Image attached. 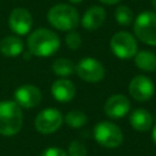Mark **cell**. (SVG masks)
Instances as JSON below:
<instances>
[{
  "label": "cell",
  "instance_id": "obj_3",
  "mask_svg": "<svg viewBox=\"0 0 156 156\" xmlns=\"http://www.w3.org/2000/svg\"><path fill=\"white\" fill-rule=\"evenodd\" d=\"M48 21L49 23L58 30L69 32L77 28L79 24V15L78 11L67 4H57L52 6L48 11Z\"/></svg>",
  "mask_w": 156,
  "mask_h": 156
},
{
  "label": "cell",
  "instance_id": "obj_11",
  "mask_svg": "<svg viewBox=\"0 0 156 156\" xmlns=\"http://www.w3.org/2000/svg\"><path fill=\"white\" fill-rule=\"evenodd\" d=\"M9 27L18 35L28 34L33 27V17L30 12L24 7L13 9L9 16Z\"/></svg>",
  "mask_w": 156,
  "mask_h": 156
},
{
  "label": "cell",
  "instance_id": "obj_22",
  "mask_svg": "<svg viewBox=\"0 0 156 156\" xmlns=\"http://www.w3.org/2000/svg\"><path fill=\"white\" fill-rule=\"evenodd\" d=\"M68 156H87V147L85 145L79 140L71 141L67 151Z\"/></svg>",
  "mask_w": 156,
  "mask_h": 156
},
{
  "label": "cell",
  "instance_id": "obj_9",
  "mask_svg": "<svg viewBox=\"0 0 156 156\" xmlns=\"http://www.w3.org/2000/svg\"><path fill=\"white\" fill-rule=\"evenodd\" d=\"M128 91L134 100L144 102L152 98L155 93V84L149 77L138 74L130 79L128 84Z\"/></svg>",
  "mask_w": 156,
  "mask_h": 156
},
{
  "label": "cell",
  "instance_id": "obj_23",
  "mask_svg": "<svg viewBox=\"0 0 156 156\" xmlns=\"http://www.w3.org/2000/svg\"><path fill=\"white\" fill-rule=\"evenodd\" d=\"M40 156H68V155L65 150H62L60 147H56V146H51V147H48V149L43 150Z\"/></svg>",
  "mask_w": 156,
  "mask_h": 156
},
{
  "label": "cell",
  "instance_id": "obj_6",
  "mask_svg": "<svg viewBox=\"0 0 156 156\" xmlns=\"http://www.w3.org/2000/svg\"><path fill=\"white\" fill-rule=\"evenodd\" d=\"M110 48L113 55L121 60H128L135 56L138 52V43L134 35L128 32L121 30L112 35L110 40Z\"/></svg>",
  "mask_w": 156,
  "mask_h": 156
},
{
  "label": "cell",
  "instance_id": "obj_27",
  "mask_svg": "<svg viewBox=\"0 0 156 156\" xmlns=\"http://www.w3.org/2000/svg\"><path fill=\"white\" fill-rule=\"evenodd\" d=\"M151 4H152V6H154V9L156 10V0H151Z\"/></svg>",
  "mask_w": 156,
  "mask_h": 156
},
{
  "label": "cell",
  "instance_id": "obj_4",
  "mask_svg": "<svg viewBox=\"0 0 156 156\" xmlns=\"http://www.w3.org/2000/svg\"><path fill=\"white\" fill-rule=\"evenodd\" d=\"M135 37L146 45L156 46V13L144 11L136 16L133 23Z\"/></svg>",
  "mask_w": 156,
  "mask_h": 156
},
{
  "label": "cell",
  "instance_id": "obj_21",
  "mask_svg": "<svg viewBox=\"0 0 156 156\" xmlns=\"http://www.w3.org/2000/svg\"><path fill=\"white\" fill-rule=\"evenodd\" d=\"M66 45L71 49V50H78L82 45V37L78 32L76 30H69L65 38Z\"/></svg>",
  "mask_w": 156,
  "mask_h": 156
},
{
  "label": "cell",
  "instance_id": "obj_24",
  "mask_svg": "<svg viewBox=\"0 0 156 156\" xmlns=\"http://www.w3.org/2000/svg\"><path fill=\"white\" fill-rule=\"evenodd\" d=\"M99 1L102 4H106V5H115V4L119 2L121 0H99Z\"/></svg>",
  "mask_w": 156,
  "mask_h": 156
},
{
  "label": "cell",
  "instance_id": "obj_2",
  "mask_svg": "<svg viewBox=\"0 0 156 156\" xmlns=\"http://www.w3.org/2000/svg\"><path fill=\"white\" fill-rule=\"evenodd\" d=\"M22 124V108L12 100L0 101V134L12 136L21 130Z\"/></svg>",
  "mask_w": 156,
  "mask_h": 156
},
{
  "label": "cell",
  "instance_id": "obj_5",
  "mask_svg": "<svg viewBox=\"0 0 156 156\" xmlns=\"http://www.w3.org/2000/svg\"><path fill=\"white\" fill-rule=\"evenodd\" d=\"M94 138L96 143L104 147H118L123 141L121 128L108 121H101L94 127Z\"/></svg>",
  "mask_w": 156,
  "mask_h": 156
},
{
  "label": "cell",
  "instance_id": "obj_25",
  "mask_svg": "<svg viewBox=\"0 0 156 156\" xmlns=\"http://www.w3.org/2000/svg\"><path fill=\"white\" fill-rule=\"evenodd\" d=\"M152 140H154V143L156 144V124H155L154 128H152Z\"/></svg>",
  "mask_w": 156,
  "mask_h": 156
},
{
  "label": "cell",
  "instance_id": "obj_17",
  "mask_svg": "<svg viewBox=\"0 0 156 156\" xmlns=\"http://www.w3.org/2000/svg\"><path fill=\"white\" fill-rule=\"evenodd\" d=\"M135 66L145 72L156 71V55L147 50H140L134 56Z\"/></svg>",
  "mask_w": 156,
  "mask_h": 156
},
{
  "label": "cell",
  "instance_id": "obj_7",
  "mask_svg": "<svg viewBox=\"0 0 156 156\" xmlns=\"http://www.w3.org/2000/svg\"><path fill=\"white\" fill-rule=\"evenodd\" d=\"M76 73L84 82L98 83L105 77V67L94 57H84L76 65Z\"/></svg>",
  "mask_w": 156,
  "mask_h": 156
},
{
  "label": "cell",
  "instance_id": "obj_15",
  "mask_svg": "<svg viewBox=\"0 0 156 156\" xmlns=\"http://www.w3.org/2000/svg\"><path fill=\"white\" fill-rule=\"evenodd\" d=\"M130 126L139 132H146L152 127V116L145 108H135L129 115Z\"/></svg>",
  "mask_w": 156,
  "mask_h": 156
},
{
  "label": "cell",
  "instance_id": "obj_12",
  "mask_svg": "<svg viewBox=\"0 0 156 156\" xmlns=\"http://www.w3.org/2000/svg\"><path fill=\"white\" fill-rule=\"evenodd\" d=\"M129 110H130V101L123 94L111 95L104 105V111L106 116L113 119L124 117L129 112Z\"/></svg>",
  "mask_w": 156,
  "mask_h": 156
},
{
  "label": "cell",
  "instance_id": "obj_16",
  "mask_svg": "<svg viewBox=\"0 0 156 156\" xmlns=\"http://www.w3.org/2000/svg\"><path fill=\"white\" fill-rule=\"evenodd\" d=\"M23 51V41L20 37L7 35L0 41V52L7 57H16Z\"/></svg>",
  "mask_w": 156,
  "mask_h": 156
},
{
  "label": "cell",
  "instance_id": "obj_20",
  "mask_svg": "<svg viewBox=\"0 0 156 156\" xmlns=\"http://www.w3.org/2000/svg\"><path fill=\"white\" fill-rule=\"evenodd\" d=\"M115 18H116V22L119 24V26H129L134 18H133V11L126 6V5H121L116 9L115 11Z\"/></svg>",
  "mask_w": 156,
  "mask_h": 156
},
{
  "label": "cell",
  "instance_id": "obj_1",
  "mask_svg": "<svg viewBox=\"0 0 156 156\" xmlns=\"http://www.w3.org/2000/svg\"><path fill=\"white\" fill-rule=\"evenodd\" d=\"M28 51L38 57H49L60 48L58 35L48 28H38L33 30L27 39Z\"/></svg>",
  "mask_w": 156,
  "mask_h": 156
},
{
  "label": "cell",
  "instance_id": "obj_19",
  "mask_svg": "<svg viewBox=\"0 0 156 156\" xmlns=\"http://www.w3.org/2000/svg\"><path fill=\"white\" fill-rule=\"evenodd\" d=\"M65 122L68 127L71 128H80L88 122V117L84 112L79 110H72L66 113L65 116Z\"/></svg>",
  "mask_w": 156,
  "mask_h": 156
},
{
  "label": "cell",
  "instance_id": "obj_26",
  "mask_svg": "<svg viewBox=\"0 0 156 156\" xmlns=\"http://www.w3.org/2000/svg\"><path fill=\"white\" fill-rule=\"evenodd\" d=\"M69 2H72V4H79L82 0H68Z\"/></svg>",
  "mask_w": 156,
  "mask_h": 156
},
{
  "label": "cell",
  "instance_id": "obj_10",
  "mask_svg": "<svg viewBox=\"0 0 156 156\" xmlns=\"http://www.w3.org/2000/svg\"><path fill=\"white\" fill-rule=\"evenodd\" d=\"M13 101L21 108H33L41 101V93L38 87L33 84H23L13 93Z\"/></svg>",
  "mask_w": 156,
  "mask_h": 156
},
{
  "label": "cell",
  "instance_id": "obj_13",
  "mask_svg": "<svg viewBox=\"0 0 156 156\" xmlns=\"http://www.w3.org/2000/svg\"><path fill=\"white\" fill-rule=\"evenodd\" d=\"M105 20H106L105 9L99 5H93L84 12L80 20V24L87 30H96L104 24Z\"/></svg>",
  "mask_w": 156,
  "mask_h": 156
},
{
  "label": "cell",
  "instance_id": "obj_18",
  "mask_svg": "<svg viewBox=\"0 0 156 156\" xmlns=\"http://www.w3.org/2000/svg\"><path fill=\"white\" fill-rule=\"evenodd\" d=\"M51 69L56 76L63 78V77H68L73 72H76V65L69 58L61 57V58H57V60L54 61V63L51 66Z\"/></svg>",
  "mask_w": 156,
  "mask_h": 156
},
{
  "label": "cell",
  "instance_id": "obj_8",
  "mask_svg": "<svg viewBox=\"0 0 156 156\" xmlns=\"http://www.w3.org/2000/svg\"><path fill=\"white\" fill-rule=\"evenodd\" d=\"M63 117L62 113L54 107H48L41 110L34 121V127L40 134H51L55 133L62 124Z\"/></svg>",
  "mask_w": 156,
  "mask_h": 156
},
{
  "label": "cell",
  "instance_id": "obj_14",
  "mask_svg": "<svg viewBox=\"0 0 156 156\" xmlns=\"http://www.w3.org/2000/svg\"><path fill=\"white\" fill-rule=\"evenodd\" d=\"M51 95L60 102H68L76 95V87L69 79L58 78L51 84Z\"/></svg>",
  "mask_w": 156,
  "mask_h": 156
}]
</instances>
